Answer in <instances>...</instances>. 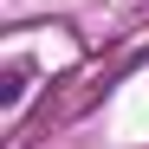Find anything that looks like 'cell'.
I'll return each mask as SVG.
<instances>
[{
	"instance_id": "obj_1",
	"label": "cell",
	"mask_w": 149,
	"mask_h": 149,
	"mask_svg": "<svg viewBox=\"0 0 149 149\" xmlns=\"http://www.w3.org/2000/svg\"><path fill=\"white\" fill-rule=\"evenodd\" d=\"M19 97H26V71H7V110L19 104Z\"/></svg>"
}]
</instances>
